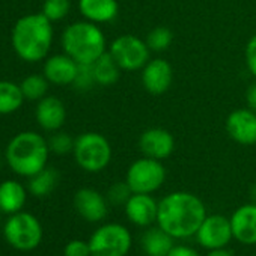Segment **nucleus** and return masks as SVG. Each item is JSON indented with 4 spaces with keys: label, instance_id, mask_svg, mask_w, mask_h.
<instances>
[{
    "label": "nucleus",
    "instance_id": "nucleus-1",
    "mask_svg": "<svg viewBox=\"0 0 256 256\" xmlns=\"http://www.w3.org/2000/svg\"><path fill=\"white\" fill-rule=\"evenodd\" d=\"M204 200L190 192H172L158 200L157 224L175 240L194 236L206 217Z\"/></svg>",
    "mask_w": 256,
    "mask_h": 256
},
{
    "label": "nucleus",
    "instance_id": "nucleus-2",
    "mask_svg": "<svg viewBox=\"0 0 256 256\" xmlns=\"http://www.w3.org/2000/svg\"><path fill=\"white\" fill-rule=\"evenodd\" d=\"M11 40L20 59L40 62L48 54L53 44L52 22L42 12L24 16L16 23Z\"/></svg>",
    "mask_w": 256,
    "mask_h": 256
},
{
    "label": "nucleus",
    "instance_id": "nucleus-3",
    "mask_svg": "<svg viewBox=\"0 0 256 256\" xmlns=\"http://www.w3.org/2000/svg\"><path fill=\"white\" fill-rule=\"evenodd\" d=\"M48 154V140L44 136L35 132H22L8 144L5 158L14 174L30 178L47 168Z\"/></svg>",
    "mask_w": 256,
    "mask_h": 256
},
{
    "label": "nucleus",
    "instance_id": "nucleus-4",
    "mask_svg": "<svg viewBox=\"0 0 256 256\" xmlns=\"http://www.w3.org/2000/svg\"><path fill=\"white\" fill-rule=\"evenodd\" d=\"M64 53L71 56L77 64L90 65L106 53V36L101 28L88 20L70 24L60 40Z\"/></svg>",
    "mask_w": 256,
    "mask_h": 256
},
{
    "label": "nucleus",
    "instance_id": "nucleus-5",
    "mask_svg": "<svg viewBox=\"0 0 256 256\" xmlns=\"http://www.w3.org/2000/svg\"><path fill=\"white\" fill-rule=\"evenodd\" d=\"M72 154L78 168L89 174H98L110 164L113 151L107 138L95 132H88L76 139Z\"/></svg>",
    "mask_w": 256,
    "mask_h": 256
},
{
    "label": "nucleus",
    "instance_id": "nucleus-6",
    "mask_svg": "<svg viewBox=\"0 0 256 256\" xmlns=\"http://www.w3.org/2000/svg\"><path fill=\"white\" fill-rule=\"evenodd\" d=\"M4 236L14 248L20 252H32L41 244L44 238V229L41 222L34 214L18 211L11 214L5 222Z\"/></svg>",
    "mask_w": 256,
    "mask_h": 256
},
{
    "label": "nucleus",
    "instance_id": "nucleus-7",
    "mask_svg": "<svg viewBox=\"0 0 256 256\" xmlns=\"http://www.w3.org/2000/svg\"><path fill=\"white\" fill-rule=\"evenodd\" d=\"M133 246V235L126 226L110 222L98 226L90 238L92 256H126Z\"/></svg>",
    "mask_w": 256,
    "mask_h": 256
},
{
    "label": "nucleus",
    "instance_id": "nucleus-8",
    "mask_svg": "<svg viewBox=\"0 0 256 256\" xmlns=\"http://www.w3.org/2000/svg\"><path fill=\"white\" fill-rule=\"evenodd\" d=\"M125 181L133 193L152 194L163 187L166 181V168L160 160L144 156L128 166Z\"/></svg>",
    "mask_w": 256,
    "mask_h": 256
},
{
    "label": "nucleus",
    "instance_id": "nucleus-9",
    "mask_svg": "<svg viewBox=\"0 0 256 256\" xmlns=\"http://www.w3.org/2000/svg\"><path fill=\"white\" fill-rule=\"evenodd\" d=\"M108 53L122 71H139L151 59V50L146 41L132 34L114 38L110 44Z\"/></svg>",
    "mask_w": 256,
    "mask_h": 256
},
{
    "label": "nucleus",
    "instance_id": "nucleus-10",
    "mask_svg": "<svg viewBox=\"0 0 256 256\" xmlns=\"http://www.w3.org/2000/svg\"><path fill=\"white\" fill-rule=\"evenodd\" d=\"M194 236L198 244L205 250L224 248L234 240L230 220L222 214H210L205 217Z\"/></svg>",
    "mask_w": 256,
    "mask_h": 256
},
{
    "label": "nucleus",
    "instance_id": "nucleus-11",
    "mask_svg": "<svg viewBox=\"0 0 256 256\" xmlns=\"http://www.w3.org/2000/svg\"><path fill=\"white\" fill-rule=\"evenodd\" d=\"M229 138L242 146L256 145V112L248 107L232 110L224 122Z\"/></svg>",
    "mask_w": 256,
    "mask_h": 256
},
{
    "label": "nucleus",
    "instance_id": "nucleus-12",
    "mask_svg": "<svg viewBox=\"0 0 256 256\" xmlns=\"http://www.w3.org/2000/svg\"><path fill=\"white\" fill-rule=\"evenodd\" d=\"M108 205L107 198L90 187H83L74 194V208L77 214L89 223L102 222L108 214Z\"/></svg>",
    "mask_w": 256,
    "mask_h": 256
},
{
    "label": "nucleus",
    "instance_id": "nucleus-13",
    "mask_svg": "<svg viewBox=\"0 0 256 256\" xmlns=\"http://www.w3.org/2000/svg\"><path fill=\"white\" fill-rule=\"evenodd\" d=\"M139 150L145 157L156 160H166L175 151V139L172 133L162 126H152L145 130L139 138Z\"/></svg>",
    "mask_w": 256,
    "mask_h": 256
},
{
    "label": "nucleus",
    "instance_id": "nucleus-14",
    "mask_svg": "<svg viewBox=\"0 0 256 256\" xmlns=\"http://www.w3.org/2000/svg\"><path fill=\"white\" fill-rule=\"evenodd\" d=\"M125 216L132 224L138 228H150L157 224L158 200L148 193H133L124 205Z\"/></svg>",
    "mask_w": 256,
    "mask_h": 256
},
{
    "label": "nucleus",
    "instance_id": "nucleus-15",
    "mask_svg": "<svg viewBox=\"0 0 256 256\" xmlns=\"http://www.w3.org/2000/svg\"><path fill=\"white\" fill-rule=\"evenodd\" d=\"M142 84L151 95H163L169 90L174 82L172 65L163 58L150 59L148 64L140 70Z\"/></svg>",
    "mask_w": 256,
    "mask_h": 256
},
{
    "label": "nucleus",
    "instance_id": "nucleus-16",
    "mask_svg": "<svg viewBox=\"0 0 256 256\" xmlns=\"http://www.w3.org/2000/svg\"><path fill=\"white\" fill-rule=\"evenodd\" d=\"M234 240L244 246H256V204L238 206L229 217Z\"/></svg>",
    "mask_w": 256,
    "mask_h": 256
},
{
    "label": "nucleus",
    "instance_id": "nucleus-17",
    "mask_svg": "<svg viewBox=\"0 0 256 256\" xmlns=\"http://www.w3.org/2000/svg\"><path fill=\"white\" fill-rule=\"evenodd\" d=\"M35 118L38 125L46 132H59L66 119L65 104L53 95H46L38 101Z\"/></svg>",
    "mask_w": 256,
    "mask_h": 256
},
{
    "label": "nucleus",
    "instance_id": "nucleus-18",
    "mask_svg": "<svg viewBox=\"0 0 256 256\" xmlns=\"http://www.w3.org/2000/svg\"><path fill=\"white\" fill-rule=\"evenodd\" d=\"M77 71H78V64L66 53L54 54L48 58L44 64L46 78L50 83L58 84V86L72 84L76 80Z\"/></svg>",
    "mask_w": 256,
    "mask_h": 256
},
{
    "label": "nucleus",
    "instance_id": "nucleus-19",
    "mask_svg": "<svg viewBox=\"0 0 256 256\" xmlns=\"http://www.w3.org/2000/svg\"><path fill=\"white\" fill-rule=\"evenodd\" d=\"M78 11L84 20L104 24L118 17L119 5L116 0H78Z\"/></svg>",
    "mask_w": 256,
    "mask_h": 256
},
{
    "label": "nucleus",
    "instance_id": "nucleus-20",
    "mask_svg": "<svg viewBox=\"0 0 256 256\" xmlns=\"http://www.w3.org/2000/svg\"><path fill=\"white\" fill-rule=\"evenodd\" d=\"M174 246L175 238L158 224L146 228L140 236V247L146 256H168Z\"/></svg>",
    "mask_w": 256,
    "mask_h": 256
},
{
    "label": "nucleus",
    "instance_id": "nucleus-21",
    "mask_svg": "<svg viewBox=\"0 0 256 256\" xmlns=\"http://www.w3.org/2000/svg\"><path fill=\"white\" fill-rule=\"evenodd\" d=\"M26 188L16 180H6L0 182V212L8 216L23 211L26 204Z\"/></svg>",
    "mask_w": 256,
    "mask_h": 256
},
{
    "label": "nucleus",
    "instance_id": "nucleus-22",
    "mask_svg": "<svg viewBox=\"0 0 256 256\" xmlns=\"http://www.w3.org/2000/svg\"><path fill=\"white\" fill-rule=\"evenodd\" d=\"M92 70H94L96 84L104 86V88L114 84L119 80V76H120V71H122L108 52H106L101 58H98L92 64Z\"/></svg>",
    "mask_w": 256,
    "mask_h": 256
},
{
    "label": "nucleus",
    "instance_id": "nucleus-23",
    "mask_svg": "<svg viewBox=\"0 0 256 256\" xmlns=\"http://www.w3.org/2000/svg\"><path fill=\"white\" fill-rule=\"evenodd\" d=\"M60 175L58 172V169L54 168H44L42 170H40L36 175L29 178V192L36 196V198H44L48 196L59 184Z\"/></svg>",
    "mask_w": 256,
    "mask_h": 256
},
{
    "label": "nucleus",
    "instance_id": "nucleus-24",
    "mask_svg": "<svg viewBox=\"0 0 256 256\" xmlns=\"http://www.w3.org/2000/svg\"><path fill=\"white\" fill-rule=\"evenodd\" d=\"M24 101L20 84L8 80H0V114H11L17 112Z\"/></svg>",
    "mask_w": 256,
    "mask_h": 256
},
{
    "label": "nucleus",
    "instance_id": "nucleus-25",
    "mask_svg": "<svg viewBox=\"0 0 256 256\" xmlns=\"http://www.w3.org/2000/svg\"><path fill=\"white\" fill-rule=\"evenodd\" d=\"M48 80L46 78V76L42 74H30L28 76L22 83V92L24 95V100L28 101H40L42 100L47 92H48Z\"/></svg>",
    "mask_w": 256,
    "mask_h": 256
},
{
    "label": "nucleus",
    "instance_id": "nucleus-26",
    "mask_svg": "<svg viewBox=\"0 0 256 256\" xmlns=\"http://www.w3.org/2000/svg\"><path fill=\"white\" fill-rule=\"evenodd\" d=\"M145 41H146V44H148L151 52L163 53V52H166L172 46L174 34L166 26H157L152 30H150V34L146 35Z\"/></svg>",
    "mask_w": 256,
    "mask_h": 256
},
{
    "label": "nucleus",
    "instance_id": "nucleus-27",
    "mask_svg": "<svg viewBox=\"0 0 256 256\" xmlns=\"http://www.w3.org/2000/svg\"><path fill=\"white\" fill-rule=\"evenodd\" d=\"M71 10V0H44L42 14L53 23L64 20Z\"/></svg>",
    "mask_w": 256,
    "mask_h": 256
},
{
    "label": "nucleus",
    "instance_id": "nucleus-28",
    "mask_svg": "<svg viewBox=\"0 0 256 256\" xmlns=\"http://www.w3.org/2000/svg\"><path fill=\"white\" fill-rule=\"evenodd\" d=\"M133 192L130 188V186L126 184V181H118L114 184H112L106 193V198L108 200L110 205L113 206H124L128 199L132 198Z\"/></svg>",
    "mask_w": 256,
    "mask_h": 256
},
{
    "label": "nucleus",
    "instance_id": "nucleus-29",
    "mask_svg": "<svg viewBox=\"0 0 256 256\" xmlns=\"http://www.w3.org/2000/svg\"><path fill=\"white\" fill-rule=\"evenodd\" d=\"M74 144H76V139H72L68 133L54 132V134L48 140V148H50V152L53 154L65 156L68 152H72Z\"/></svg>",
    "mask_w": 256,
    "mask_h": 256
},
{
    "label": "nucleus",
    "instance_id": "nucleus-30",
    "mask_svg": "<svg viewBox=\"0 0 256 256\" xmlns=\"http://www.w3.org/2000/svg\"><path fill=\"white\" fill-rule=\"evenodd\" d=\"M95 84H96V82H95L92 64H90V65L78 64V71H77V76H76V80H74L72 86H74L77 90L86 92V90H90Z\"/></svg>",
    "mask_w": 256,
    "mask_h": 256
},
{
    "label": "nucleus",
    "instance_id": "nucleus-31",
    "mask_svg": "<svg viewBox=\"0 0 256 256\" xmlns=\"http://www.w3.org/2000/svg\"><path fill=\"white\" fill-rule=\"evenodd\" d=\"M64 256H92L89 241L83 240H71L64 247Z\"/></svg>",
    "mask_w": 256,
    "mask_h": 256
},
{
    "label": "nucleus",
    "instance_id": "nucleus-32",
    "mask_svg": "<svg viewBox=\"0 0 256 256\" xmlns=\"http://www.w3.org/2000/svg\"><path fill=\"white\" fill-rule=\"evenodd\" d=\"M246 65L248 72L256 78V34L246 44Z\"/></svg>",
    "mask_w": 256,
    "mask_h": 256
},
{
    "label": "nucleus",
    "instance_id": "nucleus-33",
    "mask_svg": "<svg viewBox=\"0 0 256 256\" xmlns=\"http://www.w3.org/2000/svg\"><path fill=\"white\" fill-rule=\"evenodd\" d=\"M168 256H200L199 252L186 244H175Z\"/></svg>",
    "mask_w": 256,
    "mask_h": 256
},
{
    "label": "nucleus",
    "instance_id": "nucleus-34",
    "mask_svg": "<svg viewBox=\"0 0 256 256\" xmlns=\"http://www.w3.org/2000/svg\"><path fill=\"white\" fill-rule=\"evenodd\" d=\"M246 102H247V107L253 112H256V82H253L247 90H246Z\"/></svg>",
    "mask_w": 256,
    "mask_h": 256
},
{
    "label": "nucleus",
    "instance_id": "nucleus-35",
    "mask_svg": "<svg viewBox=\"0 0 256 256\" xmlns=\"http://www.w3.org/2000/svg\"><path fill=\"white\" fill-rule=\"evenodd\" d=\"M205 256H234V253L230 250L224 248H216V250H208V253Z\"/></svg>",
    "mask_w": 256,
    "mask_h": 256
},
{
    "label": "nucleus",
    "instance_id": "nucleus-36",
    "mask_svg": "<svg viewBox=\"0 0 256 256\" xmlns=\"http://www.w3.org/2000/svg\"><path fill=\"white\" fill-rule=\"evenodd\" d=\"M248 194H250V200L256 204V182L250 187V193Z\"/></svg>",
    "mask_w": 256,
    "mask_h": 256
},
{
    "label": "nucleus",
    "instance_id": "nucleus-37",
    "mask_svg": "<svg viewBox=\"0 0 256 256\" xmlns=\"http://www.w3.org/2000/svg\"><path fill=\"white\" fill-rule=\"evenodd\" d=\"M0 168H2V156H0Z\"/></svg>",
    "mask_w": 256,
    "mask_h": 256
}]
</instances>
